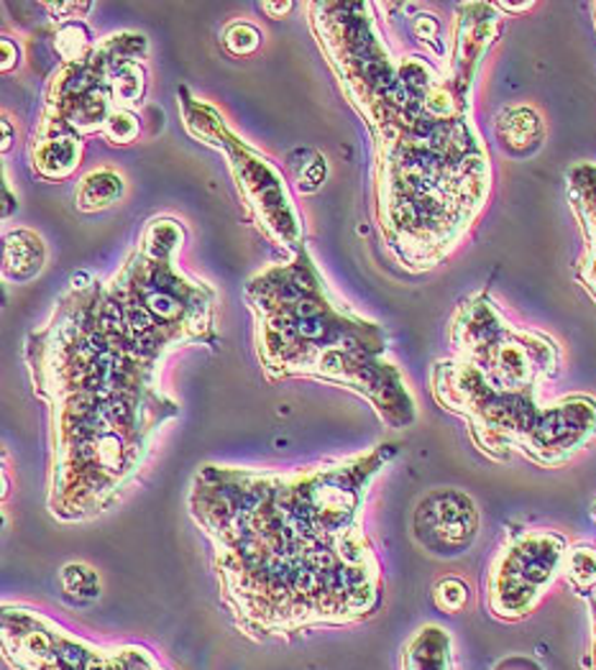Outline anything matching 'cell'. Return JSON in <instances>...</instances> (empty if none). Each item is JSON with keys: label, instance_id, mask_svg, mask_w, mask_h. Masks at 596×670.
Masks as SVG:
<instances>
[{"label": "cell", "instance_id": "277c9868", "mask_svg": "<svg viewBox=\"0 0 596 670\" xmlns=\"http://www.w3.org/2000/svg\"><path fill=\"white\" fill-rule=\"evenodd\" d=\"M451 338L459 356L433 369V394L469 423L491 459L522 453L561 466L596 436V402L565 397L543 407L540 381L556 371V343L507 326L487 297L463 302Z\"/></svg>", "mask_w": 596, "mask_h": 670}, {"label": "cell", "instance_id": "9c48e42d", "mask_svg": "<svg viewBox=\"0 0 596 670\" xmlns=\"http://www.w3.org/2000/svg\"><path fill=\"white\" fill-rule=\"evenodd\" d=\"M412 533L430 556L453 558L466 553L479 535V512L474 499L455 489L430 491L417 504Z\"/></svg>", "mask_w": 596, "mask_h": 670}, {"label": "cell", "instance_id": "5bb4252c", "mask_svg": "<svg viewBox=\"0 0 596 670\" xmlns=\"http://www.w3.org/2000/svg\"><path fill=\"white\" fill-rule=\"evenodd\" d=\"M59 584H62V594L72 604H90L100 596L98 571H93L85 563L64 565L62 573H59Z\"/></svg>", "mask_w": 596, "mask_h": 670}, {"label": "cell", "instance_id": "9a60e30c", "mask_svg": "<svg viewBox=\"0 0 596 670\" xmlns=\"http://www.w3.org/2000/svg\"><path fill=\"white\" fill-rule=\"evenodd\" d=\"M433 601H436V607L443 609V612L455 614L466 607L469 588L459 578H446V581H440V584L436 586V592H433Z\"/></svg>", "mask_w": 596, "mask_h": 670}, {"label": "cell", "instance_id": "ac0fdd59", "mask_svg": "<svg viewBox=\"0 0 596 670\" xmlns=\"http://www.w3.org/2000/svg\"><path fill=\"white\" fill-rule=\"evenodd\" d=\"M261 9L267 11L271 19H279V16H284L287 11H292V3H261Z\"/></svg>", "mask_w": 596, "mask_h": 670}, {"label": "cell", "instance_id": "e0dca14e", "mask_svg": "<svg viewBox=\"0 0 596 670\" xmlns=\"http://www.w3.org/2000/svg\"><path fill=\"white\" fill-rule=\"evenodd\" d=\"M495 670H543V668L533 658H525V655H510V658L499 660Z\"/></svg>", "mask_w": 596, "mask_h": 670}, {"label": "cell", "instance_id": "ba28073f", "mask_svg": "<svg viewBox=\"0 0 596 670\" xmlns=\"http://www.w3.org/2000/svg\"><path fill=\"white\" fill-rule=\"evenodd\" d=\"M565 561L561 535L535 529L518 533L502 545L491 561L487 578V604L499 620H522L538 607Z\"/></svg>", "mask_w": 596, "mask_h": 670}, {"label": "cell", "instance_id": "4fadbf2b", "mask_svg": "<svg viewBox=\"0 0 596 670\" xmlns=\"http://www.w3.org/2000/svg\"><path fill=\"white\" fill-rule=\"evenodd\" d=\"M497 131L502 144L514 154H527L530 149H535L543 138L540 118L530 108L507 110V113L499 118Z\"/></svg>", "mask_w": 596, "mask_h": 670}, {"label": "cell", "instance_id": "7a4b0ae2", "mask_svg": "<svg viewBox=\"0 0 596 670\" xmlns=\"http://www.w3.org/2000/svg\"><path fill=\"white\" fill-rule=\"evenodd\" d=\"M320 49L377 146L379 228L397 256L433 267L466 231L489 187L466 100L421 57H394L372 3H313Z\"/></svg>", "mask_w": 596, "mask_h": 670}, {"label": "cell", "instance_id": "8992f818", "mask_svg": "<svg viewBox=\"0 0 596 670\" xmlns=\"http://www.w3.org/2000/svg\"><path fill=\"white\" fill-rule=\"evenodd\" d=\"M3 658L13 670H159L144 645H98L39 609L5 604Z\"/></svg>", "mask_w": 596, "mask_h": 670}, {"label": "cell", "instance_id": "5b68a950", "mask_svg": "<svg viewBox=\"0 0 596 670\" xmlns=\"http://www.w3.org/2000/svg\"><path fill=\"white\" fill-rule=\"evenodd\" d=\"M256 322V353L269 381L315 379L364 397L389 428L415 423V402L387 361V336L353 315L328 290L303 246L287 264H271L246 284Z\"/></svg>", "mask_w": 596, "mask_h": 670}, {"label": "cell", "instance_id": "52a82bcc", "mask_svg": "<svg viewBox=\"0 0 596 670\" xmlns=\"http://www.w3.org/2000/svg\"><path fill=\"white\" fill-rule=\"evenodd\" d=\"M182 98H185L182 100V113L203 121V131H193V136H216L220 142L218 149L223 146L235 187H239L241 197H244V205L246 210L252 212V218L259 223V228H264V233H267L271 241L284 246L287 252L297 254L300 248L305 246L303 226H300L297 212L292 208V200L290 195H287L282 176L277 174V169L254 149H248L244 142H239V138L226 129L223 118H218L216 110L187 98L185 90H182Z\"/></svg>", "mask_w": 596, "mask_h": 670}, {"label": "cell", "instance_id": "ffe728a7", "mask_svg": "<svg viewBox=\"0 0 596 670\" xmlns=\"http://www.w3.org/2000/svg\"><path fill=\"white\" fill-rule=\"evenodd\" d=\"M159 670H167V668H159Z\"/></svg>", "mask_w": 596, "mask_h": 670}, {"label": "cell", "instance_id": "30bf717a", "mask_svg": "<svg viewBox=\"0 0 596 670\" xmlns=\"http://www.w3.org/2000/svg\"><path fill=\"white\" fill-rule=\"evenodd\" d=\"M402 670H453L451 635L436 624L417 630L402 650Z\"/></svg>", "mask_w": 596, "mask_h": 670}, {"label": "cell", "instance_id": "d6986e66", "mask_svg": "<svg viewBox=\"0 0 596 670\" xmlns=\"http://www.w3.org/2000/svg\"><path fill=\"white\" fill-rule=\"evenodd\" d=\"M592 622H594V635H592V670H596V586L592 588Z\"/></svg>", "mask_w": 596, "mask_h": 670}, {"label": "cell", "instance_id": "8fae6325", "mask_svg": "<svg viewBox=\"0 0 596 670\" xmlns=\"http://www.w3.org/2000/svg\"><path fill=\"white\" fill-rule=\"evenodd\" d=\"M47 248L41 239L32 231H11L5 235L3 252V275L13 282H28L44 269Z\"/></svg>", "mask_w": 596, "mask_h": 670}, {"label": "cell", "instance_id": "6da1fadb", "mask_svg": "<svg viewBox=\"0 0 596 670\" xmlns=\"http://www.w3.org/2000/svg\"><path fill=\"white\" fill-rule=\"evenodd\" d=\"M392 455V446H377L294 471H197L187 507L241 635L290 639L377 614L381 565L362 512Z\"/></svg>", "mask_w": 596, "mask_h": 670}, {"label": "cell", "instance_id": "7c38bea8", "mask_svg": "<svg viewBox=\"0 0 596 670\" xmlns=\"http://www.w3.org/2000/svg\"><path fill=\"white\" fill-rule=\"evenodd\" d=\"M126 195V182L113 169H98L87 174L75 190V205L83 212H98L113 208Z\"/></svg>", "mask_w": 596, "mask_h": 670}, {"label": "cell", "instance_id": "2e32d148", "mask_svg": "<svg viewBox=\"0 0 596 670\" xmlns=\"http://www.w3.org/2000/svg\"><path fill=\"white\" fill-rule=\"evenodd\" d=\"M259 44H261V34L248 24H233L228 26L223 34V47L235 57L252 54V51L259 49Z\"/></svg>", "mask_w": 596, "mask_h": 670}, {"label": "cell", "instance_id": "3957f363", "mask_svg": "<svg viewBox=\"0 0 596 670\" xmlns=\"http://www.w3.org/2000/svg\"><path fill=\"white\" fill-rule=\"evenodd\" d=\"M161 361L100 279H75L47 326L28 336L34 394L49 407L51 517H98L136 482L161 428L180 415L159 387Z\"/></svg>", "mask_w": 596, "mask_h": 670}]
</instances>
